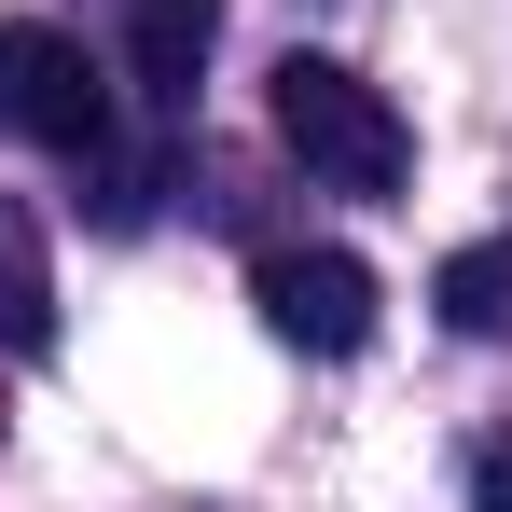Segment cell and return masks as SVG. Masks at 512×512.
<instances>
[{"instance_id": "277c9868", "label": "cell", "mask_w": 512, "mask_h": 512, "mask_svg": "<svg viewBox=\"0 0 512 512\" xmlns=\"http://www.w3.org/2000/svg\"><path fill=\"white\" fill-rule=\"evenodd\" d=\"M208 42H222V0H125V70H139V97H153V111H180V97H194Z\"/></svg>"}, {"instance_id": "5b68a950", "label": "cell", "mask_w": 512, "mask_h": 512, "mask_svg": "<svg viewBox=\"0 0 512 512\" xmlns=\"http://www.w3.org/2000/svg\"><path fill=\"white\" fill-rule=\"evenodd\" d=\"M0 346L14 360L56 346V250H42V208L28 194H0Z\"/></svg>"}, {"instance_id": "7a4b0ae2", "label": "cell", "mask_w": 512, "mask_h": 512, "mask_svg": "<svg viewBox=\"0 0 512 512\" xmlns=\"http://www.w3.org/2000/svg\"><path fill=\"white\" fill-rule=\"evenodd\" d=\"M0 139H42V153H70V167L111 153V97H97L84 42H56V28H0Z\"/></svg>"}, {"instance_id": "8992f818", "label": "cell", "mask_w": 512, "mask_h": 512, "mask_svg": "<svg viewBox=\"0 0 512 512\" xmlns=\"http://www.w3.org/2000/svg\"><path fill=\"white\" fill-rule=\"evenodd\" d=\"M429 305H443L471 346H512V236H471V250L429 277Z\"/></svg>"}, {"instance_id": "52a82bcc", "label": "cell", "mask_w": 512, "mask_h": 512, "mask_svg": "<svg viewBox=\"0 0 512 512\" xmlns=\"http://www.w3.org/2000/svg\"><path fill=\"white\" fill-rule=\"evenodd\" d=\"M471 512H512V443H485V457H471Z\"/></svg>"}, {"instance_id": "3957f363", "label": "cell", "mask_w": 512, "mask_h": 512, "mask_svg": "<svg viewBox=\"0 0 512 512\" xmlns=\"http://www.w3.org/2000/svg\"><path fill=\"white\" fill-rule=\"evenodd\" d=\"M250 305H263L277 346L346 360V346H374V263H360V250H263L250 263Z\"/></svg>"}, {"instance_id": "6da1fadb", "label": "cell", "mask_w": 512, "mask_h": 512, "mask_svg": "<svg viewBox=\"0 0 512 512\" xmlns=\"http://www.w3.org/2000/svg\"><path fill=\"white\" fill-rule=\"evenodd\" d=\"M277 139H291V167L319 194H402V167H416L402 111L360 84L346 56H277Z\"/></svg>"}]
</instances>
